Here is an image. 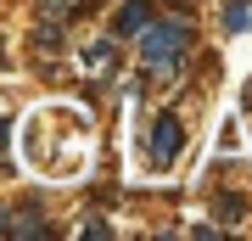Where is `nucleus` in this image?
Returning a JSON list of instances; mask_svg holds the SVG:
<instances>
[{
    "mask_svg": "<svg viewBox=\"0 0 252 241\" xmlns=\"http://www.w3.org/2000/svg\"><path fill=\"white\" fill-rule=\"evenodd\" d=\"M140 51H146V68L180 62V51H185V23H146V28H140Z\"/></svg>",
    "mask_w": 252,
    "mask_h": 241,
    "instance_id": "nucleus-1",
    "label": "nucleus"
},
{
    "mask_svg": "<svg viewBox=\"0 0 252 241\" xmlns=\"http://www.w3.org/2000/svg\"><path fill=\"white\" fill-rule=\"evenodd\" d=\"M152 129H157L152 135V169H168V163L180 157V146H185V129H180V118H168V112H162Z\"/></svg>",
    "mask_w": 252,
    "mask_h": 241,
    "instance_id": "nucleus-2",
    "label": "nucleus"
},
{
    "mask_svg": "<svg viewBox=\"0 0 252 241\" xmlns=\"http://www.w3.org/2000/svg\"><path fill=\"white\" fill-rule=\"evenodd\" d=\"M146 23H152V17H146V6H140V0H129V6L118 11V34H124V39H129V34H140Z\"/></svg>",
    "mask_w": 252,
    "mask_h": 241,
    "instance_id": "nucleus-3",
    "label": "nucleus"
},
{
    "mask_svg": "<svg viewBox=\"0 0 252 241\" xmlns=\"http://www.w3.org/2000/svg\"><path fill=\"white\" fill-rule=\"evenodd\" d=\"M219 213H224V219L235 224V219H241V213H247V202H241V197H219Z\"/></svg>",
    "mask_w": 252,
    "mask_h": 241,
    "instance_id": "nucleus-4",
    "label": "nucleus"
},
{
    "mask_svg": "<svg viewBox=\"0 0 252 241\" xmlns=\"http://www.w3.org/2000/svg\"><path fill=\"white\" fill-rule=\"evenodd\" d=\"M224 17H230V28H247V0H230Z\"/></svg>",
    "mask_w": 252,
    "mask_h": 241,
    "instance_id": "nucleus-5",
    "label": "nucleus"
},
{
    "mask_svg": "<svg viewBox=\"0 0 252 241\" xmlns=\"http://www.w3.org/2000/svg\"><path fill=\"white\" fill-rule=\"evenodd\" d=\"M39 51H62V34L56 28H39Z\"/></svg>",
    "mask_w": 252,
    "mask_h": 241,
    "instance_id": "nucleus-6",
    "label": "nucleus"
},
{
    "mask_svg": "<svg viewBox=\"0 0 252 241\" xmlns=\"http://www.w3.org/2000/svg\"><path fill=\"white\" fill-rule=\"evenodd\" d=\"M67 6H73V0H39V11H45V17H62Z\"/></svg>",
    "mask_w": 252,
    "mask_h": 241,
    "instance_id": "nucleus-7",
    "label": "nucleus"
},
{
    "mask_svg": "<svg viewBox=\"0 0 252 241\" xmlns=\"http://www.w3.org/2000/svg\"><path fill=\"white\" fill-rule=\"evenodd\" d=\"M0 230H6V213H0Z\"/></svg>",
    "mask_w": 252,
    "mask_h": 241,
    "instance_id": "nucleus-8",
    "label": "nucleus"
}]
</instances>
